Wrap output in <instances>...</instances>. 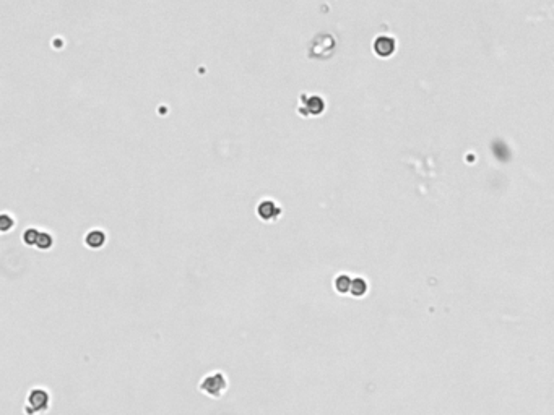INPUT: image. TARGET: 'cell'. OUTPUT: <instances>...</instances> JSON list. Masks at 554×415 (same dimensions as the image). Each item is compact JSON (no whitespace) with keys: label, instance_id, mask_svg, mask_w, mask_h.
I'll return each instance as SVG.
<instances>
[{"label":"cell","instance_id":"obj_1","mask_svg":"<svg viewBox=\"0 0 554 415\" xmlns=\"http://www.w3.org/2000/svg\"><path fill=\"white\" fill-rule=\"evenodd\" d=\"M52 407V394L47 388L36 386L28 391L25 398V415H44Z\"/></svg>","mask_w":554,"mask_h":415},{"label":"cell","instance_id":"obj_2","mask_svg":"<svg viewBox=\"0 0 554 415\" xmlns=\"http://www.w3.org/2000/svg\"><path fill=\"white\" fill-rule=\"evenodd\" d=\"M230 388V380L221 370H213L202 377L199 383V391L212 399H221Z\"/></svg>","mask_w":554,"mask_h":415},{"label":"cell","instance_id":"obj_3","mask_svg":"<svg viewBox=\"0 0 554 415\" xmlns=\"http://www.w3.org/2000/svg\"><path fill=\"white\" fill-rule=\"evenodd\" d=\"M325 111V101L320 94H308L302 93L299 96V107L298 112L302 117H311V115H320Z\"/></svg>","mask_w":554,"mask_h":415},{"label":"cell","instance_id":"obj_4","mask_svg":"<svg viewBox=\"0 0 554 415\" xmlns=\"http://www.w3.org/2000/svg\"><path fill=\"white\" fill-rule=\"evenodd\" d=\"M255 213L263 222H275L283 214V208L278 204V201H275L272 198H263L257 203Z\"/></svg>","mask_w":554,"mask_h":415},{"label":"cell","instance_id":"obj_5","mask_svg":"<svg viewBox=\"0 0 554 415\" xmlns=\"http://www.w3.org/2000/svg\"><path fill=\"white\" fill-rule=\"evenodd\" d=\"M85 245L88 246V248H93V250H98L101 248V246L106 243L107 240V235L104 231L101 229H90L86 234H85Z\"/></svg>","mask_w":554,"mask_h":415},{"label":"cell","instance_id":"obj_6","mask_svg":"<svg viewBox=\"0 0 554 415\" xmlns=\"http://www.w3.org/2000/svg\"><path fill=\"white\" fill-rule=\"evenodd\" d=\"M374 51L382 57H387L395 51V39L390 36H379L374 41Z\"/></svg>","mask_w":554,"mask_h":415},{"label":"cell","instance_id":"obj_7","mask_svg":"<svg viewBox=\"0 0 554 415\" xmlns=\"http://www.w3.org/2000/svg\"><path fill=\"white\" fill-rule=\"evenodd\" d=\"M351 278L348 274H338L336 278L333 279V289L338 292V294H348L351 291Z\"/></svg>","mask_w":554,"mask_h":415},{"label":"cell","instance_id":"obj_8","mask_svg":"<svg viewBox=\"0 0 554 415\" xmlns=\"http://www.w3.org/2000/svg\"><path fill=\"white\" fill-rule=\"evenodd\" d=\"M52 245H54V235L51 232H47V231H41V234H39V239H37V243H36V248L47 252V250L52 248Z\"/></svg>","mask_w":554,"mask_h":415},{"label":"cell","instance_id":"obj_9","mask_svg":"<svg viewBox=\"0 0 554 415\" xmlns=\"http://www.w3.org/2000/svg\"><path fill=\"white\" fill-rule=\"evenodd\" d=\"M366 292H368V282H366V279L362 278H354L351 281V291L350 294L353 295V297H362V295H366Z\"/></svg>","mask_w":554,"mask_h":415},{"label":"cell","instance_id":"obj_10","mask_svg":"<svg viewBox=\"0 0 554 415\" xmlns=\"http://www.w3.org/2000/svg\"><path fill=\"white\" fill-rule=\"evenodd\" d=\"M39 234H41V231L36 229V227H28V229H25L23 234H22V240H23V243H26L28 246H36L37 239H39Z\"/></svg>","mask_w":554,"mask_h":415},{"label":"cell","instance_id":"obj_11","mask_svg":"<svg viewBox=\"0 0 554 415\" xmlns=\"http://www.w3.org/2000/svg\"><path fill=\"white\" fill-rule=\"evenodd\" d=\"M15 227V217L10 216L8 213H2L0 214V231H2L4 234H7L10 229H13Z\"/></svg>","mask_w":554,"mask_h":415}]
</instances>
